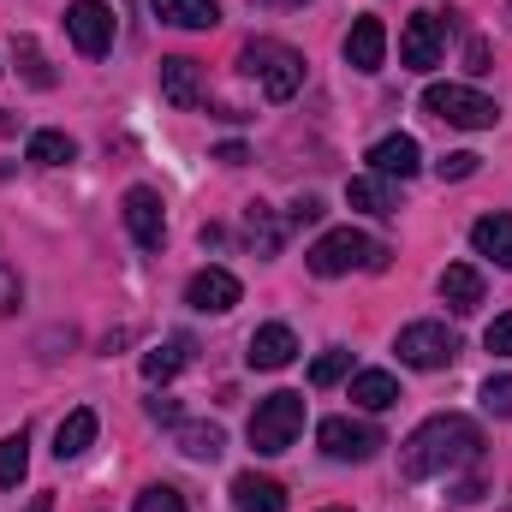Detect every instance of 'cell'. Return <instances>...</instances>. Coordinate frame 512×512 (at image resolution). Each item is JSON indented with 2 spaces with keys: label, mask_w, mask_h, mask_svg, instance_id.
I'll return each mask as SVG.
<instances>
[{
  "label": "cell",
  "mask_w": 512,
  "mask_h": 512,
  "mask_svg": "<svg viewBox=\"0 0 512 512\" xmlns=\"http://www.w3.org/2000/svg\"><path fill=\"white\" fill-rule=\"evenodd\" d=\"M483 459V429L459 411H441L429 423L411 429V441L399 447V477L405 483H423V477H453L465 465Z\"/></svg>",
  "instance_id": "1"
},
{
  "label": "cell",
  "mask_w": 512,
  "mask_h": 512,
  "mask_svg": "<svg viewBox=\"0 0 512 512\" xmlns=\"http://www.w3.org/2000/svg\"><path fill=\"white\" fill-rule=\"evenodd\" d=\"M239 66H245V78H256V90H262L268 102H292V96L304 90V54L286 48V42H274V36L245 42V48H239Z\"/></svg>",
  "instance_id": "2"
},
{
  "label": "cell",
  "mask_w": 512,
  "mask_h": 512,
  "mask_svg": "<svg viewBox=\"0 0 512 512\" xmlns=\"http://www.w3.org/2000/svg\"><path fill=\"white\" fill-rule=\"evenodd\" d=\"M382 245L376 239H364L358 227H334V233H322L316 239V251L304 256L310 262V274H322V280H340V274H352V268H382Z\"/></svg>",
  "instance_id": "3"
},
{
  "label": "cell",
  "mask_w": 512,
  "mask_h": 512,
  "mask_svg": "<svg viewBox=\"0 0 512 512\" xmlns=\"http://www.w3.org/2000/svg\"><path fill=\"white\" fill-rule=\"evenodd\" d=\"M423 114L441 120V126H459V131H489L501 120V108L489 96H477L471 84H429L423 90Z\"/></svg>",
  "instance_id": "4"
},
{
  "label": "cell",
  "mask_w": 512,
  "mask_h": 512,
  "mask_svg": "<svg viewBox=\"0 0 512 512\" xmlns=\"http://www.w3.org/2000/svg\"><path fill=\"white\" fill-rule=\"evenodd\" d=\"M298 429H304V393H268V399H256L251 411V447L256 453H286L292 441H298Z\"/></svg>",
  "instance_id": "5"
},
{
  "label": "cell",
  "mask_w": 512,
  "mask_h": 512,
  "mask_svg": "<svg viewBox=\"0 0 512 512\" xmlns=\"http://www.w3.org/2000/svg\"><path fill=\"white\" fill-rule=\"evenodd\" d=\"M316 441H322V453H328L334 465H364V459H376L387 447V435L376 423H364V417H322Z\"/></svg>",
  "instance_id": "6"
},
{
  "label": "cell",
  "mask_w": 512,
  "mask_h": 512,
  "mask_svg": "<svg viewBox=\"0 0 512 512\" xmlns=\"http://www.w3.org/2000/svg\"><path fill=\"white\" fill-rule=\"evenodd\" d=\"M393 352H399V364H411V370H447V364L459 358V334H453L447 322H411V328H399Z\"/></svg>",
  "instance_id": "7"
},
{
  "label": "cell",
  "mask_w": 512,
  "mask_h": 512,
  "mask_svg": "<svg viewBox=\"0 0 512 512\" xmlns=\"http://www.w3.org/2000/svg\"><path fill=\"white\" fill-rule=\"evenodd\" d=\"M447 30H453V18H441V12H411V18H405V36H399V66H411V72L441 66Z\"/></svg>",
  "instance_id": "8"
},
{
  "label": "cell",
  "mask_w": 512,
  "mask_h": 512,
  "mask_svg": "<svg viewBox=\"0 0 512 512\" xmlns=\"http://www.w3.org/2000/svg\"><path fill=\"white\" fill-rule=\"evenodd\" d=\"M66 36L78 42L84 60H102V54L114 48V12H108L102 0H72V6H66Z\"/></svg>",
  "instance_id": "9"
},
{
  "label": "cell",
  "mask_w": 512,
  "mask_h": 512,
  "mask_svg": "<svg viewBox=\"0 0 512 512\" xmlns=\"http://www.w3.org/2000/svg\"><path fill=\"white\" fill-rule=\"evenodd\" d=\"M126 233L143 245V251H161V239H167V215H161V191H149V185H131L126 191Z\"/></svg>",
  "instance_id": "10"
},
{
  "label": "cell",
  "mask_w": 512,
  "mask_h": 512,
  "mask_svg": "<svg viewBox=\"0 0 512 512\" xmlns=\"http://www.w3.org/2000/svg\"><path fill=\"white\" fill-rule=\"evenodd\" d=\"M185 304L203 310V316H227V310L239 304V280H233L227 268H197L191 286H185Z\"/></svg>",
  "instance_id": "11"
},
{
  "label": "cell",
  "mask_w": 512,
  "mask_h": 512,
  "mask_svg": "<svg viewBox=\"0 0 512 512\" xmlns=\"http://www.w3.org/2000/svg\"><path fill=\"white\" fill-rule=\"evenodd\" d=\"M161 96L173 102V108H203V66L197 60H185V54H173V60H161Z\"/></svg>",
  "instance_id": "12"
},
{
  "label": "cell",
  "mask_w": 512,
  "mask_h": 512,
  "mask_svg": "<svg viewBox=\"0 0 512 512\" xmlns=\"http://www.w3.org/2000/svg\"><path fill=\"white\" fill-rule=\"evenodd\" d=\"M245 358H251V370H286V364L298 358V334H292L286 322H268V328H256L251 334Z\"/></svg>",
  "instance_id": "13"
},
{
  "label": "cell",
  "mask_w": 512,
  "mask_h": 512,
  "mask_svg": "<svg viewBox=\"0 0 512 512\" xmlns=\"http://www.w3.org/2000/svg\"><path fill=\"white\" fill-rule=\"evenodd\" d=\"M423 167V149H417V137H405V131H393L382 143H370V173H382V179H411Z\"/></svg>",
  "instance_id": "14"
},
{
  "label": "cell",
  "mask_w": 512,
  "mask_h": 512,
  "mask_svg": "<svg viewBox=\"0 0 512 512\" xmlns=\"http://www.w3.org/2000/svg\"><path fill=\"white\" fill-rule=\"evenodd\" d=\"M382 54H387V30H382V18H358L352 30H346V66L352 72H376L382 66Z\"/></svg>",
  "instance_id": "15"
},
{
  "label": "cell",
  "mask_w": 512,
  "mask_h": 512,
  "mask_svg": "<svg viewBox=\"0 0 512 512\" xmlns=\"http://www.w3.org/2000/svg\"><path fill=\"white\" fill-rule=\"evenodd\" d=\"M149 6L173 30H215L221 24V0H149Z\"/></svg>",
  "instance_id": "16"
},
{
  "label": "cell",
  "mask_w": 512,
  "mask_h": 512,
  "mask_svg": "<svg viewBox=\"0 0 512 512\" xmlns=\"http://www.w3.org/2000/svg\"><path fill=\"white\" fill-rule=\"evenodd\" d=\"M233 507L239 512H286V489L274 477L245 471V477H233Z\"/></svg>",
  "instance_id": "17"
},
{
  "label": "cell",
  "mask_w": 512,
  "mask_h": 512,
  "mask_svg": "<svg viewBox=\"0 0 512 512\" xmlns=\"http://www.w3.org/2000/svg\"><path fill=\"white\" fill-rule=\"evenodd\" d=\"M441 298H447V310L471 316V310L483 304V274H477L471 262H453V268L441 274Z\"/></svg>",
  "instance_id": "18"
},
{
  "label": "cell",
  "mask_w": 512,
  "mask_h": 512,
  "mask_svg": "<svg viewBox=\"0 0 512 512\" xmlns=\"http://www.w3.org/2000/svg\"><path fill=\"white\" fill-rule=\"evenodd\" d=\"M90 447H96V411L78 405V411H66V423L54 429V459H78V453H90Z\"/></svg>",
  "instance_id": "19"
},
{
  "label": "cell",
  "mask_w": 512,
  "mask_h": 512,
  "mask_svg": "<svg viewBox=\"0 0 512 512\" xmlns=\"http://www.w3.org/2000/svg\"><path fill=\"white\" fill-rule=\"evenodd\" d=\"M173 441H179L185 459H203V465L227 453V435H221L215 423H173Z\"/></svg>",
  "instance_id": "20"
},
{
  "label": "cell",
  "mask_w": 512,
  "mask_h": 512,
  "mask_svg": "<svg viewBox=\"0 0 512 512\" xmlns=\"http://www.w3.org/2000/svg\"><path fill=\"white\" fill-rule=\"evenodd\" d=\"M471 245H477V256H495L501 268H512V215H483L471 227Z\"/></svg>",
  "instance_id": "21"
},
{
  "label": "cell",
  "mask_w": 512,
  "mask_h": 512,
  "mask_svg": "<svg viewBox=\"0 0 512 512\" xmlns=\"http://www.w3.org/2000/svg\"><path fill=\"white\" fill-rule=\"evenodd\" d=\"M185 358H191V340L185 334H173L167 346H155V352H143V382H173L179 370H185Z\"/></svg>",
  "instance_id": "22"
},
{
  "label": "cell",
  "mask_w": 512,
  "mask_h": 512,
  "mask_svg": "<svg viewBox=\"0 0 512 512\" xmlns=\"http://www.w3.org/2000/svg\"><path fill=\"white\" fill-rule=\"evenodd\" d=\"M352 405L387 411V405H399V382H393L387 370H358V376H352Z\"/></svg>",
  "instance_id": "23"
},
{
  "label": "cell",
  "mask_w": 512,
  "mask_h": 512,
  "mask_svg": "<svg viewBox=\"0 0 512 512\" xmlns=\"http://www.w3.org/2000/svg\"><path fill=\"white\" fill-rule=\"evenodd\" d=\"M346 203L352 209H370V215H393V185H387L382 173H364V179L346 185Z\"/></svg>",
  "instance_id": "24"
},
{
  "label": "cell",
  "mask_w": 512,
  "mask_h": 512,
  "mask_svg": "<svg viewBox=\"0 0 512 512\" xmlns=\"http://www.w3.org/2000/svg\"><path fill=\"white\" fill-rule=\"evenodd\" d=\"M24 471H30V435L12 429V435H0V489H18Z\"/></svg>",
  "instance_id": "25"
},
{
  "label": "cell",
  "mask_w": 512,
  "mask_h": 512,
  "mask_svg": "<svg viewBox=\"0 0 512 512\" xmlns=\"http://www.w3.org/2000/svg\"><path fill=\"white\" fill-rule=\"evenodd\" d=\"M245 239L256 245V256H274L280 251V221L268 203H245Z\"/></svg>",
  "instance_id": "26"
},
{
  "label": "cell",
  "mask_w": 512,
  "mask_h": 512,
  "mask_svg": "<svg viewBox=\"0 0 512 512\" xmlns=\"http://www.w3.org/2000/svg\"><path fill=\"white\" fill-rule=\"evenodd\" d=\"M72 155H78V143H72L66 131H36V137H30V161H36V167H66Z\"/></svg>",
  "instance_id": "27"
},
{
  "label": "cell",
  "mask_w": 512,
  "mask_h": 512,
  "mask_svg": "<svg viewBox=\"0 0 512 512\" xmlns=\"http://www.w3.org/2000/svg\"><path fill=\"white\" fill-rule=\"evenodd\" d=\"M12 60H18V72H24L36 90H54V72H48V60H42L36 36H18V42H12Z\"/></svg>",
  "instance_id": "28"
},
{
  "label": "cell",
  "mask_w": 512,
  "mask_h": 512,
  "mask_svg": "<svg viewBox=\"0 0 512 512\" xmlns=\"http://www.w3.org/2000/svg\"><path fill=\"white\" fill-rule=\"evenodd\" d=\"M346 370H352V352H346V346H328V352L310 364V382H316V387H334Z\"/></svg>",
  "instance_id": "29"
},
{
  "label": "cell",
  "mask_w": 512,
  "mask_h": 512,
  "mask_svg": "<svg viewBox=\"0 0 512 512\" xmlns=\"http://www.w3.org/2000/svg\"><path fill=\"white\" fill-rule=\"evenodd\" d=\"M131 512H185V495H179L173 483H149V489L131 501Z\"/></svg>",
  "instance_id": "30"
},
{
  "label": "cell",
  "mask_w": 512,
  "mask_h": 512,
  "mask_svg": "<svg viewBox=\"0 0 512 512\" xmlns=\"http://www.w3.org/2000/svg\"><path fill=\"white\" fill-rule=\"evenodd\" d=\"M483 411L489 417H512V376H489L483 382Z\"/></svg>",
  "instance_id": "31"
},
{
  "label": "cell",
  "mask_w": 512,
  "mask_h": 512,
  "mask_svg": "<svg viewBox=\"0 0 512 512\" xmlns=\"http://www.w3.org/2000/svg\"><path fill=\"white\" fill-rule=\"evenodd\" d=\"M477 161H483V155L453 149V155H441V161H435V173H441V179H471V173H477Z\"/></svg>",
  "instance_id": "32"
},
{
  "label": "cell",
  "mask_w": 512,
  "mask_h": 512,
  "mask_svg": "<svg viewBox=\"0 0 512 512\" xmlns=\"http://www.w3.org/2000/svg\"><path fill=\"white\" fill-rule=\"evenodd\" d=\"M483 346H489L495 358H512V310H507V316H495V322H489V334H483Z\"/></svg>",
  "instance_id": "33"
},
{
  "label": "cell",
  "mask_w": 512,
  "mask_h": 512,
  "mask_svg": "<svg viewBox=\"0 0 512 512\" xmlns=\"http://www.w3.org/2000/svg\"><path fill=\"white\" fill-rule=\"evenodd\" d=\"M292 221H298V227L322 221V197H298V203H292Z\"/></svg>",
  "instance_id": "34"
},
{
  "label": "cell",
  "mask_w": 512,
  "mask_h": 512,
  "mask_svg": "<svg viewBox=\"0 0 512 512\" xmlns=\"http://www.w3.org/2000/svg\"><path fill=\"white\" fill-rule=\"evenodd\" d=\"M0 310H18V274L0 268Z\"/></svg>",
  "instance_id": "35"
},
{
  "label": "cell",
  "mask_w": 512,
  "mask_h": 512,
  "mask_svg": "<svg viewBox=\"0 0 512 512\" xmlns=\"http://www.w3.org/2000/svg\"><path fill=\"white\" fill-rule=\"evenodd\" d=\"M149 417H155V423H179V405H173V399H149Z\"/></svg>",
  "instance_id": "36"
},
{
  "label": "cell",
  "mask_w": 512,
  "mask_h": 512,
  "mask_svg": "<svg viewBox=\"0 0 512 512\" xmlns=\"http://www.w3.org/2000/svg\"><path fill=\"white\" fill-rule=\"evenodd\" d=\"M215 161H221V167H239V161H245V149H239V143H221V149H215Z\"/></svg>",
  "instance_id": "37"
},
{
  "label": "cell",
  "mask_w": 512,
  "mask_h": 512,
  "mask_svg": "<svg viewBox=\"0 0 512 512\" xmlns=\"http://www.w3.org/2000/svg\"><path fill=\"white\" fill-rule=\"evenodd\" d=\"M471 72H489V42H471Z\"/></svg>",
  "instance_id": "38"
},
{
  "label": "cell",
  "mask_w": 512,
  "mask_h": 512,
  "mask_svg": "<svg viewBox=\"0 0 512 512\" xmlns=\"http://www.w3.org/2000/svg\"><path fill=\"white\" fill-rule=\"evenodd\" d=\"M24 512H54V495H30V507Z\"/></svg>",
  "instance_id": "39"
},
{
  "label": "cell",
  "mask_w": 512,
  "mask_h": 512,
  "mask_svg": "<svg viewBox=\"0 0 512 512\" xmlns=\"http://www.w3.org/2000/svg\"><path fill=\"white\" fill-rule=\"evenodd\" d=\"M251 6H274L280 12V6H304V0H251Z\"/></svg>",
  "instance_id": "40"
},
{
  "label": "cell",
  "mask_w": 512,
  "mask_h": 512,
  "mask_svg": "<svg viewBox=\"0 0 512 512\" xmlns=\"http://www.w3.org/2000/svg\"><path fill=\"white\" fill-rule=\"evenodd\" d=\"M322 512H346V507H322Z\"/></svg>",
  "instance_id": "41"
},
{
  "label": "cell",
  "mask_w": 512,
  "mask_h": 512,
  "mask_svg": "<svg viewBox=\"0 0 512 512\" xmlns=\"http://www.w3.org/2000/svg\"><path fill=\"white\" fill-rule=\"evenodd\" d=\"M0 72H6V66H0Z\"/></svg>",
  "instance_id": "42"
}]
</instances>
